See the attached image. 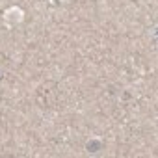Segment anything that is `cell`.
Here are the masks:
<instances>
[{
  "label": "cell",
  "mask_w": 158,
  "mask_h": 158,
  "mask_svg": "<svg viewBox=\"0 0 158 158\" xmlns=\"http://www.w3.org/2000/svg\"><path fill=\"white\" fill-rule=\"evenodd\" d=\"M100 149V141H89L87 143V151H89V153H97V151Z\"/></svg>",
  "instance_id": "6da1fadb"
}]
</instances>
